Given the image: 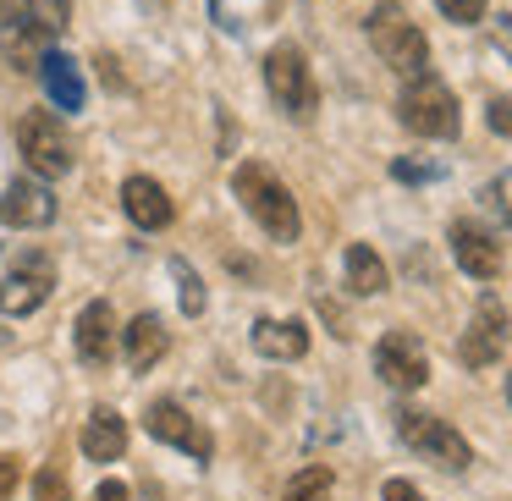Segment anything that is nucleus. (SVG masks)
<instances>
[{
	"label": "nucleus",
	"mask_w": 512,
	"mask_h": 501,
	"mask_svg": "<svg viewBox=\"0 0 512 501\" xmlns=\"http://www.w3.org/2000/svg\"><path fill=\"white\" fill-rule=\"evenodd\" d=\"M397 116H402V127L419 133V138H457V127H463V116H457V94L446 89L435 72L408 78V89H402V100H397Z\"/></svg>",
	"instance_id": "3"
},
{
	"label": "nucleus",
	"mask_w": 512,
	"mask_h": 501,
	"mask_svg": "<svg viewBox=\"0 0 512 501\" xmlns=\"http://www.w3.org/2000/svg\"><path fill=\"white\" fill-rule=\"evenodd\" d=\"M127 452V419L116 408H94L83 419V457L89 463H116Z\"/></svg>",
	"instance_id": "16"
},
{
	"label": "nucleus",
	"mask_w": 512,
	"mask_h": 501,
	"mask_svg": "<svg viewBox=\"0 0 512 501\" xmlns=\"http://www.w3.org/2000/svg\"><path fill=\"white\" fill-rule=\"evenodd\" d=\"M507 402H512V375H507Z\"/></svg>",
	"instance_id": "31"
},
{
	"label": "nucleus",
	"mask_w": 512,
	"mask_h": 501,
	"mask_svg": "<svg viewBox=\"0 0 512 501\" xmlns=\"http://www.w3.org/2000/svg\"><path fill=\"white\" fill-rule=\"evenodd\" d=\"M89 501H133V490H127V485H122V479H105V485H100V490H94V496H89Z\"/></svg>",
	"instance_id": "28"
},
{
	"label": "nucleus",
	"mask_w": 512,
	"mask_h": 501,
	"mask_svg": "<svg viewBox=\"0 0 512 501\" xmlns=\"http://www.w3.org/2000/svg\"><path fill=\"white\" fill-rule=\"evenodd\" d=\"M490 127H496L501 138H512V100L501 94V100H490Z\"/></svg>",
	"instance_id": "26"
},
{
	"label": "nucleus",
	"mask_w": 512,
	"mask_h": 501,
	"mask_svg": "<svg viewBox=\"0 0 512 501\" xmlns=\"http://www.w3.org/2000/svg\"><path fill=\"white\" fill-rule=\"evenodd\" d=\"M34 501H72L61 463H45V468H39V479H34Z\"/></svg>",
	"instance_id": "23"
},
{
	"label": "nucleus",
	"mask_w": 512,
	"mask_h": 501,
	"mask_svg": "<svg viewBox=\"0 0 512 501\" xmlns=\"http://www.w3.org/2000/svg\"><path fill=\"white\" fill-rule=\"evenodd\" d=\"M72 342H78V358L83 364H111V353H116V342H122V331H116V309L111 303H89V309L78 314V325H72Z\"/></svg>",
	"instance_id": "12"
},
{
	"label": "nucleus",
	"mask_w": 512,
	"mask_h": 501,
	"mask_svg": "<svg viewBox=\"0 0 512 501\" xmlns=\"http://www.w3.org/2000/svg\"><path fill=\"white\" fill-rule=\"evenodd\" d=\"M452 259L463 265V276H474V281H490L501 270L496 237H490L485 226H474V221H457L452 226Z\"/></svg>",
	"instance_id": "14"
},
{
	"label": "nucleus",
	"mask_w": 512,
	"mask_h": 501,
	"mask_svg": "<svg viewBox=\"0 0 512 501\" xmlns=\"http://www.w3.org/2000/svg\"><path fill=\"white\" fill-rule=\"evenodd\" d=\"M28 12V23L39 28V34H61V28L72 23V0H17Z\"/></svg>",
	"instance_id": "21"
},
{
	"label": "nucleus",
	"mask_w": 512,
	"mask_h": 501,
	"mask_svg": "<svg viewBox=\"0 0 512 501\" xmlns=\"http://www.w3.org/2000/svg\"><path fill=\"white\" fill-rule=\"evenodd\" d=\"M144 430L155 435V441H166V446H182L193 463H210V457H215L210 430H204V424L193 419L182 402H171V397H155V402L144 408Z\"/></svg>",
	"instance_id": "8"
},
{
	"label": "nucleus",
	"mask_w": 512,
	"mask_h": 501,
	"mask_svg": "<svg viewBox=\"0 0 512 501\" xmlns=\"http://www.w3.org/2000/svg\"><path fill=\"white\" fill-rule=\"evenodd\" d=\"M435 6H441L446 17H452V23H479V17H485V0H435Z\"/></svg>",
	"instance_id": "24"
},
{
	"label": "nucleus",
	"mask_w": 512,
	"mask_h": 501,
	"mask_svg": "<svg viewBox=\"0 0 512 501\" xmlns=\"http://www.w3.org/2000/svg\"><path fill=\"white\" fill-rule=\"evenodd\" d=\"M166 347H171V331H166V320H160V314H138V320L122 331V353H127V369H133V375L155 369Z\"/></svg>",
	"instance_id": "15"
},
{
	"label": "nucleus",
	"mask_w": 512,
	"mask_h": 501,
	"mask_svg": "<svg viewBox=\"0 0 512 501\" xmlns=\"http://www.w3.org/2000/svg\"><path fill=\"white\" fill-rule=\"evenodd\" d=\"M397 435L413 446V452L424 457V463L446 468V474H463L468 463H474V452H468V441L452 430L446 419H435V413H419V408H402L397 413Z\"/></svg>",
	"instance_id": "6"
},
{
	"label": "nucleus",
	"mask_w": 512,
	"mask_h": 501,
	"mask_svg": "<svg viewBox=\"0 0 512 501\" xmlns=\"http://www.w3.org/2000/svg\"><path fill=\"white\" fill-rule=\"evenodd\" d=\"M39 83H45L56 111H83V72L72 67V56L45 50V56H39Z\"/></svg>",
	"instance_id": "17"
},
{
	"label": "nucleus",
	"mask_w": 512,
	"mask_h": 501,
	"mask_svg": "<svg viewBox=\"0 0 512 501\" xmlns=\"http://www.w3.org/2000/svg\"><path fill=\"white\" fill-rule=\"evenodd\" d=\"M254 347L265 358L292 364V358L309 353V325H303V320H254Z\"/></svg>",
	"instance_id": "18"
},
{
	"label": "nucleus",
	"mask_w": 512,
	"mask_h": 501,
	"mask_svg": "<svg viewBox=\"0 0 512 501\" xmlns=\"http://www.w3.org/2000/svg\"><path fill=\"white\" fill-rule=\"evenodd\" d=\"M397 177L402 182H424V177H435V166H408V160H397Z\"/></svg>",
	"instance_id": "29"
},
{
	"label": "nucleus",
	"mask_w": 512,
	"mask_h": 501,
	"mask_svg": "<svg viewBox=\"0 0 512 501\" xmlns=\"http://www.w3.org/2000/svg\"><path fill=\"white\" fill-rule=\"evenodd\" d=\"M369 45H375V56L386 61L397 78H419V72L430 67V45H424L419 23L402 12L397 0H380L375 12H369Z\"/></svg>",
	"instance_id": "2"
},
{
	"label": "nucleus",
	"mask_w": 512,
	"mask_h": 501,
	"mask_svg": "<svg viewBox=\"0 0 512 501\" xmlns=\"http://www.w3.org/2000/svg\"><path fill=\"white\" fill-rule=\"evenodd\" d=\"M210 12H215V23H221V0H210Z\"/></svg>",
	"instance_id": "30"
},
{
	"label": "nucleus",
	"mask_w": 512,
	"mask_h": 501,
	"mask_svg": "<svg viewBox=\"0 0 512 501\" xmlns=\"http://www.w3.org/2000/svg\"><path fill=\"white\" fill-rule=\"evenodd\" d=\"M501 347H507V309H501L496 298H479L474 325H468L457 358H463L468 369H485V364H496V358H501Z\"/></svg>",
	"instance_id": "11"
},
{
	"label": "nucleus",
	"mask_w": 512,
	"mask_h": 501,
	"mask_svg": "<svg viewBox=\"0 0 512 501\" xmlns=\"http://www.w3.org/2000/svg\"><path fill=\"white\" fill-rule=\"evenodd\" d=\"M380 501H424V496L408 485V479H386V490H380Z\"/></svg>",
	"instance_id": "27"
},
{
	"label": "nucleus",
	"mask_w": 512,
	"mask_h": 501,
	"mask_svg": "<svg viewBox=\"0 0 512 501\" xmlns=\"http://www.w3.org/2000/svg\"><path fill=\"white\" fill-rule=\"evenodd\" d=\"M17 479H23V463H17L12 452H0V501H6V496L17 490Z\"/></svg>",
	"instance_id": "25"
},
{
	"label": "nucleus",
	"mask_w": 512,
	"mask_h": 501,
	"mask_svg": "<svg viewBox=\"0 0 512 501\" xmlns=\"http://www.w3.org/2000/svg\"><path fill=\"white\" fill-rule=\"evenodd\" d=\"M232 193L243 199V210L259 221V232H265V237H276V243H298V232H303V221H298V199H292L287 182H281L270 166H259V160L237 166Z\"/></svg>",
	"instance_id": "1"
},
{
	"label": "nucleus",
	"mask_w": 512,
	"mask_h": 501,
	"mask_svg": "<svg viewBox=\"0 0 512 501\" xmlns=\"http://www.w3.org/2000/svg\"><path fill=\"white\" fill-rule=\"evenodd\" d=\"M265 89L276 100V111L292 116V122H309L320 111V89H314V72H309L298 45H276L265 56Z\"/></svg>",
	"instance_id": "4"
},
{
	"label": "nucleus",
	"mask_w": 512,
	"mask_h": 501,
	"mask_svg": "<svg viewBox=\"0 0 512 501\" xmlns=\"http://www.w3.org/2000/svg\"><path fill=\"white\" fill-rule=\"evenodd\" d=\"M342 270H347V292H358V298H375V292H386V259H380L369 243H353V248H347Z\"/></svg>",
	"instance_id": "19"
},
{
	"label": "nucleus",
	"mask_w": 512,
	"mask_h": 501,
	"mask_svg": "<svg viewBox=\"0 0 512 501\" xmlns=\"http://www.w3.org/2000/svg\"><path fill=\"white\" fill-rule=\"evenodd\" d=\"M17 149H23V160L34 166V177H45V182L67 177V171L78 166V144H72V133L61 127V116H50V111H28L23 122H17Z\"/></svg>",
	"instance_id": "5"
},
{
	"label": "nucleus",
	"mask_w": 512,
	"mask_h": 501,
	"mask_svg": "<svg viewBox=\"0 0 512 501\" xmlns=\"http://www.w3.org/2000/svg\"><path fill=\"white\" fill-rule=\"evenodd\" d=\"M122 210H127V221H133V226L160 232V226H171L177 204H171V193L160 188L155 177H127V182H122Z\"/></svg>",
	"instance_id": "13"
},
{
	"label": "nucleus",
	"mask_w": 512,
	"mask_h": 501,
	"mask_svg": "<svg viewBox=\"0 0 512 501\" xmlns=\"http://www.w3.org/2000/svg\"><path fill=\"white\" fill-rule=\"evenodd\" d=\"M171 276H177V298H182V314H193V320H199L204 314V281H199V270L188 265V259H171Z\"/></svg>",
	"instance_id": "22"
},
{
	"label": "nucleus",
	"mask_w": 512,
	"mask_h": 501,
	"mask_svg": "<svg viewBox=\"0 0 512 501\" xmlns=\"http://www.w3.org/2000/svg\"><path fill=\"white\" fill-rule=\"evenodd\" d=\"M50 292H56V265H50L45 254H23L6 276H0V314H6V320H23V314H34Z\"/></svg>",
	"instance_id": "7"
},
{
	"label": "nucleus",
	"mask_w": 512,
	"mask_h": 501,
	"mask_svg": "<svg viewBox=\"0 0 512 501\" xmlns=\"http://www.w3.org/2000/svg\"><path fill=\"white\" fill-rule=\"evenodd\" d=\"M56 221V193L45 188V177H17L12 188L0 193V226H17V232H39V226Z\"/></svg>",
	"instance_id": "10"
},
{
	"label": "nucleus",
	"mask_w": 512,
	"mask_h": 501,
	"mask_svg": "<svg viewBox=\"0 0 512 501\" xmlns=\"http://www.w3.org/2000/svg\"><path fill=\"white\" fill-rule=\"evenodd\" d=\"M375 375L391 391H419L430 380V353H424V342L413 331H386L375 347Z\"/></svg>",
	"instance_id": "9"
},
{
	"label": "nucleus",
	"mask_w": 512,
	"mask_h": 501,
	"mask_svg": "<svg viewBox=\"0 0 512 501\" xmlns=\"http://www.w3.org/2000/svg\"><path fill=\"white\" fill-rule=\"evenodd\" d=\"M331 485H336L331 468H325V463H309L303 474L287 479V496H281V501H331Z\"/></svg>",
	"instance_id": "20"
}]
</instances>
